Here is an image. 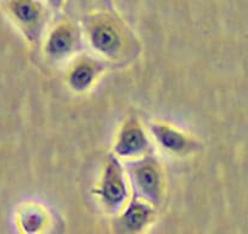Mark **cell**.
<instances>
[{
  "mask_svg": "<svg viewBox=\"0 0 248 234\" xmlns=\"http://www.w3.org/2000/svg\"><path fill=\"white\" fill-rule=\"evenodd\" d=\"M152 138L146 126L138 117H128L118 128L113 140V152L119 160L127 162L155 154Z\"/></svg>",
  "mask_w": 248,
  "mask_h": 234,
  "instance_id": "8992f818",
  "label": "cell"
},
{
  "mask_svg": "<svg viewBox=\"0 0 248 234\" xmlns=\"http://www.w3.org/2000/svg\"><path fill=\"white\" fill-rule=\"evenodd\" d=\"M95 197L101 209L113 217L118 214L132 197V187L125 166L114 154H109L102 167Z\"/></svg>",
  "mask_w": 248,
  "mask_h": 234,
  "instance_id": "3957f363",
  "label": "cell"
},
{
  "mask_svg": "<svg viewBox=\"0 0 248 234\" xmlns=\"http://www.w3.org/2000/svg\"><path fill=\"white\" fill-rule=\"evenodd\" d=\"M44 1L52 9L54 13L63 10L66 6V3H67V0H44Z\"/></svg>",
  "mask_w": 248,
  "mask_h": 234,
  "instance_id": "7c38bea8",
  "label": "cell"
},
{
  "mask_svg": "<svg viewBox=\"0 0 248 234\" xmlns=\"http://www.w3.org/2000/svg\"><path fill=\"white\" fill-rule=\"evenodd\" d=\"M1 8L23 39L32 47H40L54 15L44 0H3Z\"/></svg>",
  "mask_w": 248,
  "mask_h": 234,
  "instance_id": "7a4b0ae2",
  "label": "cell"
},
{
  "mask_svg": "<svg viewBox=\"0 0 248 234\" xmlns=\"http://www.w3.org/2000/svg\"><path fill=\"white\" fill-rule=\"evenodd\" d=\"M108 63L94 54H79L68 63L66 85L76 94H84L96 85Z\"/></svg>",
  "mask_w": 248,
  "mask_h": 234,
  "instance_id": "ba28073f",
  "label": "cell"
},
{
  "mask_svg": "<svg viewBox=\"0 0 248 234\" xmlns=\"http://www.w3.org/2000/svg\"><path fill=\"white\" fill-rule=\"evenodd\" d=\"M157 210L156 206L132 193L127 204L113 216V231L119 234L142 233L155 223Z\"/></svg>",
  "mask_w": 248,
  "mask_h": 234,
  "instance_id": "9c48e42d",
  "label": "cell"
},
{
  "mask_svg": "<svg viewBox=\"0 0 248 234\" xmlns=\"http://www.w3.org/2000/svg\"><path fill=\"white\" fill-rule=\"evenodd\" d=\"M155 147L174 157H186L202 149L196 137L167 121L152 120L146 125Z\"/></svg>",
  "mask_w": 248,
  "mask_h": 234,
  "instance_id": "52a82bcc",
  "label": "cell"
},
{
  "mask_svg": "<svg viewBox=\"0 0 248 234\" xmlns=\"http://www.w3.org/2000/svg\"><path fill=\"white\" fill-rule=\"evenodd\" d=\"M100 0H72V3L75 4L76 8L79 11H82L83 14H89L92 11L99 10L97 9V4H99Z\"/></svg>",
  "mask_w": 248,
  "mask_h": 234,
  "instance_id": "8fae6325",
  "label": "cell"
},
{
  "mask_svg": "<svg viewBox=\"0 0 248 234\" xmlns=\"http://www.w3.org/2000/svg\"><path fill=\"white\" fill-rule=\"evenodd\" d=\"M85 45L79 25L63 18L50 25L40 44L45 59L52 64H68L82 54Z\"/></svg>",
  "mask_w": 248,
  "mask_h": 234,
  "instance_id": "5b68a950",
  "label": "cell"
},
{
  "mask_svg": "<svg viewBox=\"0 0 248 234\" xmlns=\"http://www.w3.org/2000/svg\"><path fill=\"white\" fill-rule=\"evenodd\" d=\"M124 166L133 194L159 209L166 195V177L161 161L151 154L124 162Z\"/></svg>",
  "mask_w": 248,
  "mask_h": 234,
  "instance_id": "277c9868",
  "label": "cell"
},
{
  "mask_svg": "<svg viewBox=\"0 0 248 234\" xmlns=\"http://www.w3.org/2000/svg\"><path fill=\"white\" fill-rule=\"evenodd\" d=\"M85 45L92 54L108 64H124L133 60L139 45L132 31L123 20L111 11L95 10L83 18Z\"/></svg>",
  "mask_w": 248,
  "mask_h": 234,
  "instance_id": "6da1fadb",
  "label": "cell"
},
{
  "mask_svg": "<svg viewBox=\"0 0 248 234\" xmlns=\"http://www.w3.org/2000/svg\"><path fill=\"white\" fill-rule=\"evenodd\" d=\"M14 221L20 233H45L54 226V215L43 202L28 200L18 205Z\"/></svg>",
  "mask_w": 248,
  "mask_h": 234,
  "instance_id": "30bf717a",
  "label": "cell"
}]
</instances>
